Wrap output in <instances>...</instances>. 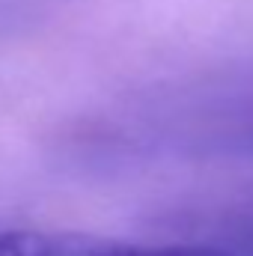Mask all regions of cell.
Segmentation results:
<instances>
[{"label":"cell","mask_w":253,"mask_h":256,"mask_svg":"<svg viewBox=\"0 0 253 256\" xmlns=\"http://www.w3.org/2000/svg\"><path fill=\"white\" fill-rule=\"evenodd\" d=\"M200 238L220 248L224 256H253V208L224 220L220 230H214L208 236H200Z\"/></svg>","instance_id":"cell-1"}]
</instances>
